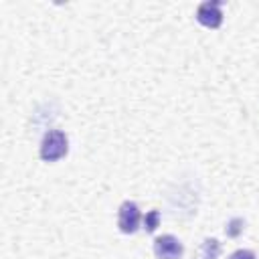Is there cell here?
<instances>
[{"label": "cell", "instance_id": "cell-3", "mask_svg": "<svg viewBox=\"0 0 259 259\" xmlns=\"http://www.w3.org/2000/svg\"><path fill=\"white\" fill-rule=\"evenodd\" d=\"M182 251V243L172 235H162L154 241V255L158 259H180Z\"/></svg>", "mask_w": 259, "mask_h": 259}, {"label": "cell", "instance_id": "cell-5", "mask_svg": "<svg viewBox=\"0 0 259 259\" xmlns=\"http://www.w3.org/2000/svg\"><path fill=\"white\" fill-rule=\"evenodd\" d=\"M221 253V243L217 239H204L200 247V259H217Z\"/></svg>", "mask_w": 259, "mask_h": 259}, {"label": "cell", "instance_id": "cell-2", "mask_svg": "<svg viewBox=\"0 0 259 259\" xmlns=\"http://www.w3.org/2000/svg\"><path fill=\"white\" fill-rule=\"evenodd\" d=\"M117 227L121 233L125 235H132L138 231L140 227V208L136 202L132 200H125L121 206H119V212H117Z\"/></svg>", "mask_w": 259, "mask_h": 259}, {"label": "cell", "instance_id": "cell-7", "mask_svg": "<svg viewBox=\"0 0 259 259\" xmlns=\"http://www.w3.org/2000/svg\"><path fill=\"white\" fill-rule=\"evenodd\" d=\"M243 229H245L243 219H231V221H229V227H227V235L237 237L239 233H243Z\"/></svg>", "mask_w": 259, "mask_h": 259}, {"label": "cell", "instance_id": "cell-6", "mask_svg": "<svg viewBox=\"0 0 259 259\" xmlns=\"http://www.w3.org/2000/svg\"><path fill=\"white\" fill-rule=\"evenodd\" d=\"M158 223H160V210H150V212L146 214V219H144V229H146V233H154L156 227H158Z\"/></svg>", "mask_w": 259, "mask_h": 259}, {"label": "cell", "instance_id": "cell-4", "mask_svg": "<svg viewBox=\"0 0 259 259\" xmlns=\"http://www.w3.org/2000/svg\"><path fill=\"white\" fill-rule=\"evenodd\" d=\"M223 2L214 0V2H202L196 10V20L206 26V28H219L223 22V12H221Z\"/></svg>", "mask_w": 259, "mask_h": 259}, {"label": "cell", "instance_id": "cell-8", "mask_svg": "<svg viewBox=\"0 0 259 259\" xmlns=\"http://www.w3.org/2000/svg\"><path fill=\"white\" fill-rule=\"evenodd\" d=\"M229 259H257V257H255V253L249 251V249H239V251H235Z\"/></svg>", "mask_w": 259, "mask_h": 259}, {"label": "cell", "instance_id": "cell-1", "mask_svg": "<svg viewBox=\"0 0 259 259\" xmlns=\"http://www.w3.org/2000/svg\"><path fill=\"white\" fill-rule=\"evenodd\" d=\"M69 152V140L65 136V132L61 130H51L45 134L42 142H40V158L45 162H57L61 158H65Z\"/></svg>", "mask_w": 259, "mask_h": 259}]
</instances>
